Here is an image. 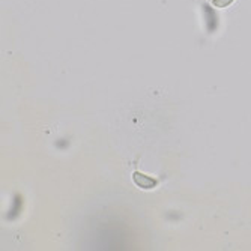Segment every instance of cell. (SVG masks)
I'll use <instances>...</instances> for the list:
<instances>
[{
    "label": "cell",
    "instance_id": "obj_2",
    "mask_svg": "<svg viewBox=\"0 0 251 251\" xmlns=\"http://www.w3.org/2000/svg\"><path fill=\"white\" fill-rule=\"evenodd\" d=\"M209 2H211V5L212 6H215V8H227V6H230L233 2H235V0H209Z\"/></svg>",
    "mask_w": 251,
    "mask_h": 251
},
{
    "label": "cell",
    "instance_id": "obj_1",
    "mask_svg": "<svg viewBox=\"0 0 251 251\" xmlns=\"http://www.w3.org/2000/svg\"><path fill=\"white\" fill-rule=\"evenodd\" d=\"M132 179H134V184H137V185L145 188V190H151V188H153V187L158 185V180L155 177L146 176V175H143L140 172L132 173Z\"/></svg>",
    "mask_w": 251,
    "mask_h": 251
}]
</instances>
